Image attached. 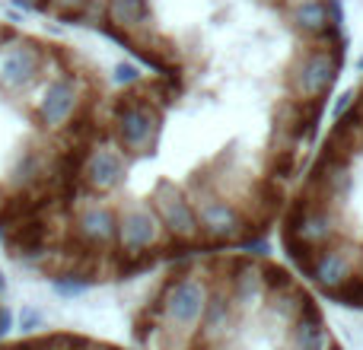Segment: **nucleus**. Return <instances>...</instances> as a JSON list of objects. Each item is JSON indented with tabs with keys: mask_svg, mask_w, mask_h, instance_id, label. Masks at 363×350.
<instances>
[{
	"mask_svg": "<svg viewBox=\"0 0 363 350\" xmlns=\"http://www.w3.org/2000/svg\"><path fill=\"white\" fill-rule=\"evenodd\" d=\"M341 236H347V232L338 217V207L303 198V194L290 204L287 220H284V239H294V242H303L306 249L319 252L338 242Z\"/></svg>",
	"mask_w": 363,
	"mask_h": 350,
	"instance_id": "obj_3",
	"label": "nucleus"
},
{
	"mask_svg": "<svg viewBox=\"0 0 363 350\" xmlns=\"http://www.w3.org/2000/svg\"><path fill=\"white\" fill-rule=\"evenodd\" d=\"M357 70H360V74H363V55L357 57Z\"/></svg>",
	"mask_w": 363,
	"mask_h": 350,
	"instance_id": "obj_13",
	"label": "nucleus"
},
{
	"mask_svg": "<svg viewBox=\"0 0 363 350\" xmlns=\"http://www.w3.org/2000/svg\"><path fill=\"white\" fill-rule=\"evenodd\" d=\"M354 102H357V93H354V89H345V93L335 99V106H332V118H335V121L345 118V115L354 108Z\"/></svg>",
	"mask_w": 363,
	"mask_h": 350,
	"instance_id": "obj_9",
	"label": "nucleus"
},
{
	"mask_svg": "<svg viewBox=\"0 0 363 350\" xmlns=\"http://www.w3.org/2000/svg\"><path fill=\"white\" fill-rule=\"evenodd\" d=\"M281 350H332V334H328L313 300H306L300 315L290 322L287 334L281 341Z\"/></svg>",
	"mask_w": 363,
	"mask_h": 350,
	"instance_id": "obj_6",
	"label": "nucleus"
},
{
	"mask_svg": "<svg viewBox=\"0 0 363 350\" xmlns=\"http://www.w3.org/2000/svg\"><path fill=\"white\" fill-rule=\"evenodd\" d=\"M345 67V45L338 48H322V45L306 42L296 57L290 61L287 70V89L290 99L303 102V106H315L325 102V96L335 89L338 74Z\"/></svg>",
	"mask_w": 363,
	"mask_h": 350,
	"instance_id": "obj_2",
	"label": "nucleus"
},
{
	"mask_svg": "<svg viewBox=\"0 0 363 350\" xmlns=\"http://www.w3.org/2000/svg\"><path fill=\"white\" fill-rule=\"evenodd\" d=\"M268 4H274V6H277V4H281V0H268Z\"/></svg>",
	"mask_w": 363,
	"mask_h": 350,
	"instance_id": "obj_14",
	"label": "nucleus"
},
{
	"mask_svg": "<svg viewBox=\"0 0 363 350\" xmlns=\"http://www.w3.org/2000/svg\"><path fill=\"white\" fill-rule=\"evenodd\" d=\"M6 325V309H4V296H0V328Z\"/></svg>",
	"mask_w": 363,
	"mask_h": 350,
	"instance_id": "obj_12",
	"label": "nucleus"
},
{
	"mask_svg": "<svg viewBox=\"0 0 363 350\" xmlns=\"http://www.w3.org/2000/svg\"><path fill=\"white\" fill-rule=\"evenodd\" d=\"M102 99L83 51L0 16V230L61 185Z\"/></svg>",
	"mask_w": 363,
	"mask_h": 350,
	"instance_id": "obj_1",
	"label": "nucleus"
},
{
	"mask_svg": "<svg viewBox=\"0 0 363 350\" xmlns=\"http://www.w3.org/2000/svg\"><path fill=\"white\" fill-rule=\"evenodd\" d=\"M328 300L341 303V306H351V309H363V274H354L351 281H345L338 290L325 293Z\"/></svg>",
	"mask_w": 363,
	"mask_h": 350,
	"instance_id": "obj_8",
	"label": "nucleus"
},
{
	"mask_svg": "<svg viewBox=\"0 0 363 350\" xmlns=\"http://www.w3.org/2000/svg\"><path fill=\"white\" fill-rule=\"evenodd\" d=\"M360 258H363V245L354 242L351 236H341L338 242H332L328 249H319L309 261V268L303 274L309 281H315V287L322 293L338 290L345 281H351L354 274H360Z\"/></svg>",
	"mask_w": 363,
	"mask_h": 350,
	"instance_id": "obj_4",
	"label": "nucleus"
},
{
	"mask_svg": "<svg viewBox=\"0 0 363 350\" xmlns=\"http://www.w3.org/2000/svg\"><path fill=\"white\" fill-rule=\"evenodd\" d=\"M0 350H125L80 332H32L0 341Z\"/></svg>",
	"mask_w": 363,
	"mask_h": 350,
	"instance_id": "obj_5",
	"label": "nucleus"
},
{
	"mask_svg": "<svg viewBox=\"0 0 363 350\" xmlns=\"http://www.w3.org/2000/svg\"><path fill=\"white\" fill-rule=\"evenodd\" d=\"M328 4V16H332L335 26H345V4L341 0H325Z\"/></svg>",
	"mask_w": 363,
	"mask_h": 350,
	"instance_id": "obj_10",
	"label": "nucleus"
},
{
	"mask_svg": "<svg viewBox=\"0 0 363 350\" xmlns=\"http://www.w3.org/2000/svg\"><path fill=\"white\" fill-rule=\"evenodd\" d=\"M284 16H287L290 29H294L303 42H322L325 32L335 29L325 0H306V4L294 6V10H284Z\"/></svg>",
	"mask_w": 363,
	"mask_h": 350,
	"instance_id": "obj_7",
	"label": "nucleus"
},
{
	"mask_svg": "<svg viewBox=\"0 0 363 350\" xmlns=\"http://www.w3.org/2000/svg\"><path fill=\"white\" fill-rule=\"evenodd\" d=\"M300 4H306V0H281V4H277V10H294V6H300Z\"/></svg>",
	"mask_w": 363,
	"mask_h": 350,
	"instance_id": "obj_11",
	"label": "nucleus"
},
{
	"mask_svg": "<svg viewBox=\"0 0 363 350\" xmlns=\"http://www.w3.org/2000/svg\"><path fill=\"white\" fill-rule=\"evenodd\" d=\"M360 274H363V258H360Z\"/></svg>",
	"mask_w": 363,
	"mask_h": 350,
	"instance_id": "obj_15",
	"label": "nucleus"
}]
</instances>
